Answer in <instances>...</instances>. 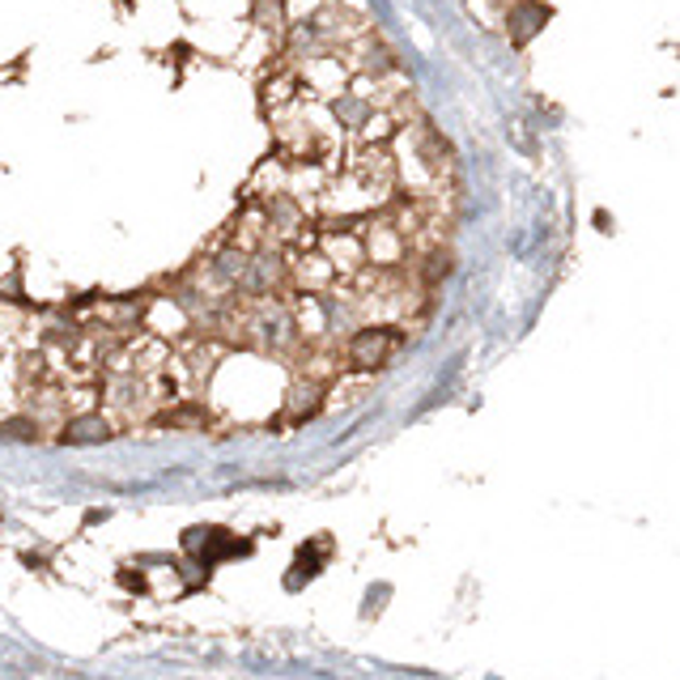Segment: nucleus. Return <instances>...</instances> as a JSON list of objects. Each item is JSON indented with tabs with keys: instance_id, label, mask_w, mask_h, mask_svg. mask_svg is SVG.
<instances>
[{
	"instance_id": "obj_1",
	"label": "nucleus",
	"mask_w": 680,
	"mask_h": 680,
	"mask_svg": "<svg viewBox=\"0 0 680 680\" xmlns=\"http://www.w3.org/2000/svg\"><path fill=\"white\" fill-rule=\"evenodd\" d=\"M243 344L264 357H298L302 353V332L298 315L281 298L273 302H247L243 311Z\"/></svg>"
},
{
	"instance_id": "obj_2",
	"label": "nucleus",
	"mask_w": 680,
	"mask_h": 680,
	"mask_svg": "<svg viewBox=\"0 0 680 680\" xmlns=\"http://www.w3.org/2000/svg\"><path fill=\"white\" fill-rule=\"evenodd\" d=\"M179 549H184V557H196V562L217 570V566H230V562H247L255 553V540L230 532L222 524H192V528L179 532Z\"/></svg>"
},
{
	"instance_id": "obj_3",
	"label": "nucleus",
	"mask_w": 680,
	"mask_h": 680,
	"mask_svg": "<svg viewBox=\"0 0 680 680\" xmlns=\"http://www.w3.org/2000/svg\"><path fill=\"white\" fill-rule=\"evenodd\" d=\"M400 344H404V332L395 324H357L344 337L340 353H344V366L353 375H375V370H383L391 357H395Z\"/></svg>"
},
{
	"instance_id": "obj_4",
	"label": "nucleus",
	"mask_w": 680,
	"mask_h": 680,
	"mask_svg": "<svg viewBox=\"0 0 680 680\" xmlns=\"http://www.w3.org/2000/svg\"><path fill=\"white\" fill-rule=\"evenodd\" d=\"M332 404V379L328 375H293L281 391V417L290 426H311Z\"/></svg>"
},
{
	"instance_id": "obj_5",
	"label": "nucleus",
	"mask_w": 680,
	"mask_h": 680,
	"mask_svg": "<svg viewBox=\"0 0 680 680\" xmlns=\"http://www.w3.org/2000/svg\"><path fill=\"white\" fill-rule=\"evenodd\" d=\"M332 557H337V540L328 532H319V536H306L298 549H293V562H290V570L281 575V587L290 591V595H298V591H306V587L315 583L328 566H332Z\"/></svg>"
},
{
	"instance_id": "obj_6",
	"label": "nucleus",
	"mask_w": 680,
	"mask_h": 680,
	"mask_svg": "<svg viewBox=\"0 0 680 680\" xmlns=\"http://www.w3.org/2000/svg\"><path fill=\"white\" fill-rule=\"evenodd\" d=\"M111 438H119V426L111 421L106 408H77L64 421H55V430H51L55 446H73V451L77 446H102Z\"/></svg>"
},
{
	"instance_id": "obj_7",
	"label": "nucleus",
	"mask_w": 680,
	"mask_h": 680,
	"mask_svg": "<svg viewBox=\"0 0 680 680\" xmlns=\"http://www.w3.org/2000/svg\"><path fill=\"white\" fill-rule=\"evenodd\" d=\"M48 438H51V426L39 421L30 408H13V413L0 417V442H9V446H39V442H48Z\"/></svg>"
},
{
	"instance_id": "obj_8",
	"label": "nucleus",
	"mask_w": 680,
	"mask_h": 680,
	"mask_svg": "<svg viewBox=\"0 0 680 680\" xmlns=\"http://www.w3.org/2000/svg\"><path fill=\"white\" fill-rule=\"evenodd\" d=\"M115 587H119L124 595H133V600H146V595H153V583H149V570H141V566H133V562H124V566L115 570Z\"/></svg>"
},
{
	"instance_id": "obj_9",
	"label": "nucleus",
	"mask_w": 680,
	"mask_h": 680,
	"mask_svg": "<svg viewBox=\"0 0 680 680\" xmlns=\"http://www.w3.org/2000/svg\"><path fill=\"white\" fill-rule=\"evenodd\" d=\"M388 600H391V583H370L366 595H362V604H357V617H362V621H375V617L388 608Z\"/></svg>"
},
{
	"instance_id": "obj_10",
	"label": "nucleus",
	"mask_w": 680,
	"mask_h": 680,
	"mask_svg": "<svg viewBox=\"0 0 680 680\" xmlns=\"http://www.w3.org/2000/svg\"><path fill=\"white\" fill-rule=\"evenodd\" d=\"M17 562H22V566H26V570H48V553H39V549H22V553H17Z\"/></svg>"
},
{
	"instance_id": "obj_11",
	"label": "nucleus",
	"mask_w": 680,
	"mask_h": 680,
	"mask_svg": "<svg viewBox=\"0 0 680 680\" xmlns=\"http://www.w3.org/2000/svg\"><path fill=\"white\" fill-rule=\"evenodd\" d=\"M111 519V511H86V528H98V524H106Z\"/></svg>"
}]
</instances>
